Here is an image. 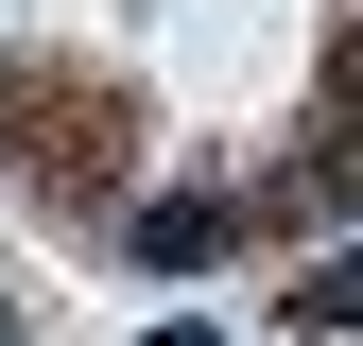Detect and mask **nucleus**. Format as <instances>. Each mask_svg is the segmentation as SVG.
<instances>
[{"label": "nucleus", "instance_id": "2", "mask_svg": "<svg viewBox=\"0 0 363 346\" xmlns=\"http://www.w3.org/2000/svg\"><path fill=\"white\" fill-rule=\"evenodd\" d=\"M311 191H329V208L363 191V86H346V104H329V139H311Z\"/></svg>", "mask_w": 363, "mask_h": 346}, {"label": "nucleus", "instance_id": "1", "mask_svg": "<svg viewBox=\"0 0 363 346\" xmlns=\"http://www.w3.org/2000/svg\"><path fill=\"white\" fill-rule=\"evenodd\" d=\"M242 208H208V191H173V208H139V260H208Z\"/></svg>", "mask_w": 363, "mask_h": 346}, {"label": "nucleus", "instance_id": "3", "mask_svg": "<svg viewBox=\"0 0 363 346\" xmlns=\"http://www.w3.org/2000/svg\"><path fill=\"white\" fill-rule=\"evenodd\" d=\"M294 312H311V329H363V260H329V277H311Z\"/></svg>", "mask_w": 363, "mask_h": 346}]
</instances>
